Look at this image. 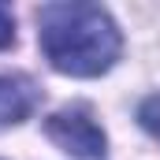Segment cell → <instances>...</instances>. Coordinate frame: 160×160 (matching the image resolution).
Masks as SVG:
<instances>
[{
	"label": "cell",
	"mask_w": 160,
	"mask_h": 160,
	"mask_svg": "<svg viewBox=\"0 0 160 160\" xmlns=\"http://www.w3.org/2000/svg\"><path fill=\"white\" fill-rule=\"evenodd\" d=\"M45 60L71 78H97L119 60L123 38L112 15L97 4H45L38 11Z\"/></svg>",
	"instance_id": "cell-1"
},
{
	"label": "cell",
	"mask_w": 160,
	"mask_h": 160,
	"mask_svg": "<svg viewBox=\"0 0 160 160\" xmlns=\"http://www.w3.org/2000/svg\"><path fill=\"white\" fill-rule=\"evenodd\" d=\"M45 134H48L63 153H71V157H78V160H101L104 157V145H108L104 130L89 119L82 108L52 112V116L45 119Z\"/></svg>",
	"instance_id": "cell-2"
},
{
	"label": "cell",
	"mask_w": 160,
	"mask_h": 160,
	"mask_svg": "<svg viewBox=\"0 0 160 160\" xmlns=\"http://www.w3.org/2000/svg\"><path fill=\"white\" fill-rule=\"evenodd\" d=\"M38 108V86L30 75H0V127L22 123Z\"/></svg>",
	"instance_id": "cell-3"
},
{
	"label": "cell",
	"mask_w": 160,
	"mask_h": 160,
	"mask_svg": "<svg viewBox=\"0 0 160 160\" xmlns=\"http://www.w3.org/2000/svg\"><path fill=\"white\" fill-rule=\"evenodd\" d=\"M138 123L160 142V93H153V97L142 101V108H138Z\"/></svg>",
	"instance_id": "cell-4"
},
{
	"label": "cell",
	"mask_w": 160,
	"mask_h": 160,
	"mask_svg": "<svg viewBox=\"0 0 160 160\" xmlns=\"http://www.w3.org/2000/svg\"><path fill=\"white\" fill-rule=\"evenodd\" d=\"M11 41H15V15L0 4V48H8Z\"/></svg>",
	"instance_id": "cell-5"
}]
</instances>
